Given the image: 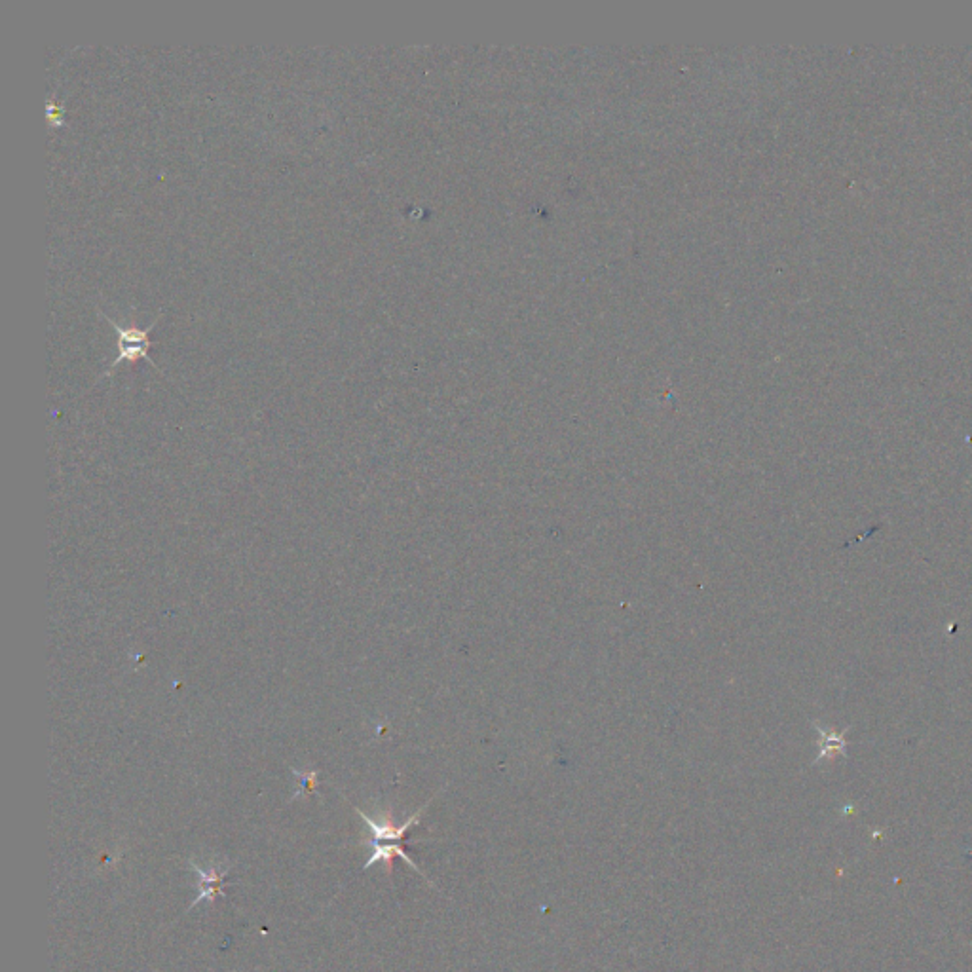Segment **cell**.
<instances>
[{
	"mask_svg": "<svg viewBox=\"0 0 972 972\" xmlns=\"http://www.w3.org/2000/svg\"><path fill=\"white\" fill-rule=\"evenodd\" d=\"M433 802V798H430V802L422 805L414 815H411L407 821L403 824H395L393 821L392 813L386 811V813H380L378 817H371L367 815L365 811L357 809V815L363 819V823L367 824V828L371 830V840H363L361 845H367L371 847V857L365 862L363 870H369L373 868L374 864H384V872L390 876L393 870V859L399 857V859L405 860L409 866H411L414 872H418L422 878H426V874L418 868V864L411 859V855L405 851V838H407V832L411 830L412 826L420 824V819H422V813L428 809V805ZM428 879V878H426Z\"/></svg>",
	"mask_w": 972,
	"mask_h": 972,
	"instance_id": "1",
	"label": "cell"
},
{
	"mask_svg": "<svg viewBox=\"0 0 972 972\" xmlns=\"http://www.w3.org/2000/svg\"><path fill=\"white\" fill-rule=\"evenodd\" d=\"M99 314H101L103 318L107 319V321L113 325L114 329H116V335H118V356H116V359H114L113 363H111V367H109V369H105V373L101 374L99 378H103V376L113 373L114 369H116V367H118L122 361H137V359H147L154 369H158L156 361H154L152 356H150L149 335L150 331H152V327L158 323V318H160V314H162V312H160L156 318L152 319L147 327H143V329H141V327H124L122 323H118L116 319L109 318V316H107L105 312H101V310H99Z\"/></svg>",
	"mask_w": 972,
	"mask_h": 972,
	"instance_id": "2",
	"label": "cell"
},
{
	"mask_svg": "<svg viewBox=\"0 0 972 972\" xmlns=\"http://www.w3.org/2000/svg\"><path fill=\"white\" fill-rule=\"evenodd\" d=\"M190 870L198 876V883H200V889H198V897L194 898V902L190 904L188 910L196 908L198 904L202 902H215V898L219 895H225V889H223V883H225V878L230 872V866L228 868H211V870H204L200 868L194 860H190Z\"/></svg>",
	"mask_w": 972,
	"mask_h": 972,
	"instance_id": "3",
	"label": "cell"
}]
</instances>
